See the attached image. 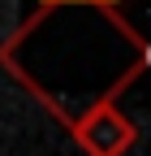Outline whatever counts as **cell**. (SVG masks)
Segmentation results:
<instances>
[{
	"instance_id": "cell-2",
	"label": "cell",
	"mask_w": 151,
	"mask_h": 156,
	"mask_svg": "<svg viewBox=\"0 0 151 156\" xmlns=\"http://www.w3.org/2000/svg\"><path fill=\"white\" fill-rule=\"evenodd\" d=\"M69 139L78 143L82 156H125L138 143V126L117 104H99L69 126Z\"/></svg>"
},
{
	"instance_id": "cell-1",
	"label": "cell",
	"mask_w": 151,
	"mask_h": 156,
	"mask_svg": "<svg viewBox=\"0 0 151 156\" xmlns=\"http://www.w3.org/2000/svg\"><path fill=\"white\" fill-rule=\"evenodd\" d=\"M147 61L151 44L121 0H39L0 39V69L65 130L91 108L117 104Z\"/></svg>"
}]
</instances>
